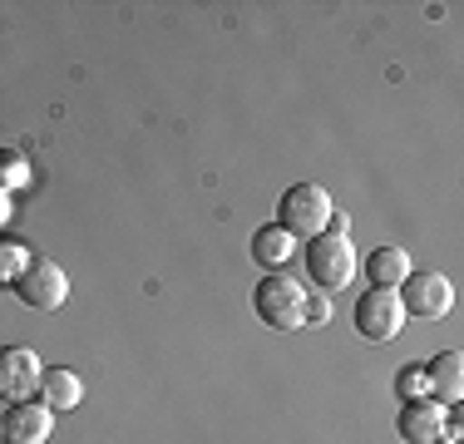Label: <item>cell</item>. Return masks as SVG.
<instances>
[{"label":"cell","instance_id":"cell-1","mask_svg":"<svg viewBox=\"0 0 464 444\" xmlns=\"http://www.w3.org/2000/svg\"><path fill=\"white\" fill-rule=\"evenodd\" d=\"M336 213V208H331V193L322 183H292L282 193V203H277V227L286 232V237H322L326 232V217Z\"/></svg>","mask_w":464,"mask_h":444},{"label":"cell","instance_id":"cell-2","mask_svg":"<svg viewBox=\"0 0 464 444\" xmlns=\"http://www.w3.org/2000/svg\"><path fill=\"white\" fill-rule=\"evenodd\" d=\"M302 302H306V292L286 272H267L257 282V292H252L262 326H272V331H302Z\"/></svg>","mask_w":464,"mask_h":444},{"label":"cell","instance_id":"cell-3","mask_svg":"<svg viewBox=\"0 0 464 444\" xmlns=\"http://www.w3.org/2000/svg\"><path fill=\"white\" fill-rule=\"evenodd\" d=\"M306 272H312V282L322 286V292H341V286H351V276H356V247H351L346 237H322L306 242Z\"/></svg>","mask_w":464,"mask_h":444},{"label":"cell","instance_id":"cell-4","mask_svg":"<svg viewBox=\"0 0 464 444\" xmlns=\"http://www.w3.org/2000/svg\"><path fill=\"white\" fill-rule=\"evenodd\" d=\"M15 296H20V302H25L30 311H60L64 296H70V276H64L60 262L30 257L25 272L15 276Z\"/></svg>","mask_w":464,"mask_h":444},{"label":"cell","instance_id":"cell-5","mask_svg":"<svg viewBox=\"0 0 464 444\" xmlns=\"http://www.w3.org/2000/svg\"><path fill=\"white\" fill-rule=\"evenodd\" d=\"M395 296H401L405 316H420V321H440L450 306H455V286H450V276H440V272H411L401 286H395Z\"/></svg>","mask_w":464,"mask_h":444},{"label":"cell","instance_id":"cell-6","mask_svg":"<svg viewBox=\"0 0 464 444\" xmlns=\"http://www.w3.org/2000/svg\"><path fill=\"white\" fill-rule=\"evenodd\" d=\"M356 331L366 341H395L405 331V306H401V296L395 292H381V286H371L366 296L356 302Z\"/></svg>","mask_w":464,"mask_h":444},{"label":"cell","instance_id":"cell-7","mask_svg":"<svg viewBox=\"0 0 464 444\" xmlns=\"http://www.w3.org/2000/svg\"><path fill=\"white\" fill-rule=\"evenodd\" d=\"M40 355L25 346H0V400L5 405H20V400L40 395Z\"/></svg>","mask_w":464,"mask_h":444},{"label":"cell","instance_id":"cell-8","mask_svg":"<svg viewBox=\"0 0 464 444\" xmlns=\"http://www.w3.org/2000/svg\"><path fill=\"white\" fill-rule=\"evenodd\" d=\"M395 430L405 444H445V405L435 395L405 400L401 415H395Z\"/></svg>","mask_w":464,"mask_h":444},{"label":"cell","instance_id":"cell-9","mask_svg":"<svg viewBox=\"0 0 464 444\" xmlns=\"http://www.w3.org/2000/svg\"><path fill=\"white\" fill-rule=\"evenodd\" d=\"M54 430V410L45 400H20V405H10L5 415H0V439L5 444H45Z\"/></svg>","mask_w":464,"mask_h":444},{"label":"cell","instance_id":"cell-10","mask_svg":"<svg viewBox=\"0 0 464 444\" xmlns=\"http://www.w3.org/2000/svg\"><path fill=\"white\" fill-rule=\"evenodd\" d=\"M425 365V391L445 405H459V391H464V361L459 351H440L435 361H420Z\"/></svg>","mask_w":464,"mask_h":444},{"label":"cell","instance_id":"cell-11","mask_svg":"<svg viewBox=\"0 0 464 444\" xmlns=\"http://www.w3.org/2000/svg\"><path fill=\"white\" fill-rule=\"evenodd\" d=\"M411 272H415V266H411V252H405V247H375L366 257V282L381 286V292H395Z\"/></svg>","mask_w":464,"mask_h":444},{"label":"cell","instance_id":"cell-12","mask_svg":"<svg viewBox=\"0 0 464 444\" xmlns=\"http://www.w3.org/2000/svg\"><path fill=\"white\" fill-rule=\"evenodd\" d=\"M40 400H45L50 410H80L84 381L74 371H64V365H50V371L40 375Z\"/></svg>","mask_w":464,"mask_h":444},{"label":"cell","instance_id":"cell-13","mask_svg":"<svg viewBox=\"0 0 464 444\" xmlns=\"http://www.w3.org/2000/svg\"><path fill=\"white\" fill-rule=\"evenodd\" d=\"M292 247H296V242L286 237V232L277 227V222H267V227H257V232H252V257H257L262 266H267V272H282L286 257H292Z\"/></svg>","mask_w":464,"mask_h":444},{"label":"cell","instance_id":"cell-14","mask_svg":"<svg viewBox=\"0 0 464 444\" xmlns=\"http://www.w3.org/2000/svg\"><path fill=\"white\" fill-rule=\"evenodd\" d=\"M25 262H30L25 242H10V237H0V286H15V276L25 272Z\"/></svg>","mask_w":464,"mask_h":444},{"label":"cell","instance_id":"cell-15","mask_svg":"<svg viewBox=\"0 0 464 444\" xmlns=\"http://www.w3.org/2000/svg\"><path fill=\"white\" fill-rule=\"evenodd\" d=\"M395 391H401L405 400H420V395H430V391H425V365L415 361L411 371H401V381H395Z\"/></svg>","mask_w":464,"mask_h":444},{"label":"cell","instance_id":"cell-16","mask_svg":"<svg viewBox=\"0 0 464 444\" xmlns=\"http://www.w3.org/2000/svg\"><path fill=\"white\" fill-rule=\"evenodd\" d=\"M326 321H331L326 296H306V302H302V326H326Z\"/></svg>","mask_w":464,"mask_h":444},{"label":"cell","instance_id":"cell-17","mask_svg":"<svg viewBox=\"0 0 464 444\" xmlns=\"http://www.w3.org/2000/svg\"><path fill=\"white\" fill-rule=\"evenodd\" d=\"M326 232H331V237H346V232H351V217H346V213H331V217H326Z\"/></svg>","mask_w":464,"mask_h":444},{"label":"cell","instance_id":"cell-18","mask_svg":"<svg viewBox=\"0 0 464 444\" xmlns=\"http://www.w3.org/2000/svg\"><path fill=\"white\" fill-rule=\"evenodd\" d=\"M5 217H10V198L0 193V222H5Z\"/></svg>","mask_w":464,"mask_h":444}]
</instances>
